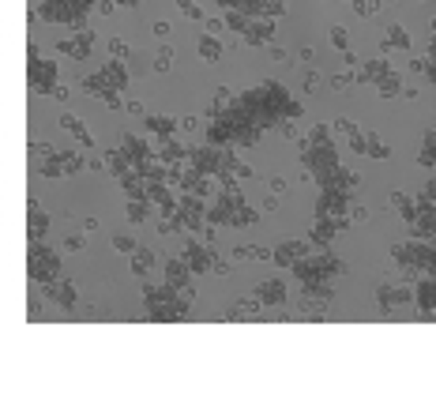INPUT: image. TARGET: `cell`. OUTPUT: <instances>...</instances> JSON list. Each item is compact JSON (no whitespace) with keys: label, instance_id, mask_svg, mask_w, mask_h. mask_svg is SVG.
Segmentation results:
<instances>
[{"label":"cell","instance_id":"1","mask_svg":"<svg viewBox=\"0 0 436 395\" xmlns=\"http://www.w3.org/2000/svg\"><path fill=\"white\" fill-rule=\"evenodd\" d=\"M26 275H31V282H42V287L60 279V256L45 241H31V249H26Z\"/></svg>","mask_w":436,"mask_h":395},{"label":"cell","instance_id":"2","mask_svg":"<svg viewBox=\"0 0 436 395\" xmlns=\"http://www.w3.org/2000/svg\"><path fill=\"white\" fill-rule=\"evenodd\" d=\"M26 83H31L34 95H53V87H57V61H45L38 57V45H26Z\"/></svg>","mask_w":436,"mask_h":395},{"label":"cell","instance_id":"3","mask_svg":"<svg viewBox=\"0 0 436 395\" xmlns=\"http://www.w3.org/2000/svg\"><path fill=\"white\" fill-rule=\"evenodd\" d=\"M373 298H376V309H380V316H398L406 305H414V287H406V282H380V287L373 290Z\"/></svg>","mask_w":436,"mask_h":395},{"label":"cell","instance_id":"4","mask_svg":"<svg viewBox=\"0 0 436 395\" xmlns=\"http://www.w3.org/2000/svg\"><path fill=\"white\" fill-rule=\"evenodd\" d=\"M124 87H128L124 61H106V64H102V72L83 79V90H87V95H98V98L106 95V90H124Z\"/></svg>","mask_w":436,"mask_h":395},{"label":"cell","instance_id":"5","mask_svg":"<svg viewBox=\"0 0 436 395\" xmlns=\"http://www.w3.org/2000/svg\"><path fill=\"white\" fill-rule=\"evenodd\" d=\"M301 166L309 170L312 177H323V173H331L335 166H342V159H339V147H335V143H309V140H305Z\"/></svg>","mask_w":436,"mask_h":395},{"label":"cell","instance_id":"6","mask_svg":"<svg viewBox=\"0 0 436 395\" xmlns=\"http://www.w3.org/2000/svg\"><path fill=\"white\" fill-rule=\"evenodd\" d=\"M350 223H354V218H323V215H316L312 218V229H309V241L316 245V249H328L331 241H335L339 237V229H346Z\"/></svg>","mask_w":436,"mask_h":395},{"label":"cell","instance_id":"7","mask_svg":"<svg viewBox=\"0 0 436 395\" xmlns=\"http://www.w3.org/2000/svg\"><path fill=\"white\" fill-rule=\"evenodd\" d=\"M181 256L188 260V268L196 275H211V271H215V264H218V252L211 249V245H203V241H188Z\"/></svg>","mask_w":436,"mask_h":395},{"label":"cell","instance_id":"8","mask_svg":"<svg viewBox=\"0 0 436 395\" xmlns=\"http://www.w3.org/2000/svg\"><path fill=\"white\" fill-rule=\"evenodd\" d=\"M42 293H45V301H53V305L64 309V312H72V309L79 305V290L72 287L68 279H53V282H45Z\"/></svg>","mask_w":436,"mask_h":395},{"label":"cell","instance_id":"9","mask_svg":"<svg viewBox=\"0 0 436 395\" xmlns=\"http://www.w3.org/2000/svg\"><path fill=\"white\" fill-rule=\"evenodd\" d=\"M346 211H350V192H339V188H320L316 215H323V218H346Z\"/></svg>","mask_w":436,"mask_h":395},{"label":"cell","instance_id":"10","mask_svg":"<svg viewBox=\"0 0 436 395\" xmlns=\"http://www.w3.org/2000/svg\"><path fill=\"white\" fill-rule=\"evenodd\" d=\"M335 301V287H331V279H320V282H301V305L305 309H323Z\"/></svg>","mask_w":436,"mask_h":395},{"label":"cell","instance_id":"11","mask_svg":"<svg viewBox=\"0 0 436 395\" xmlns=\"http://www.w3.org/2000/svg\"><path fill=\"white\" fill-rule=\"evenodd\" d=\"M414 309L421 316H436V275H421L414 282Z\"/></svg>","mask_w":436,"mask_h":395},{"label":"cell","instance_id":"12","mask_svg":"<svg viewBox=\"0 0 436 395\" xmlns=\"http://www.w3.org/2000/svg\"><path fill=\"white\" fill-rule=\"evenodd\" d=\"M192 275H196V271L188 268V260H184V256H165V260H162V282H170L173 290L188 287Z\"/></svg>","mask_w":436,"mask_h":395},{"label":"cell","instance_id":"13","mask_svg":"<svg viewBox=\"0 0 436 395\" xmlns=\"http://www.w3.org/2000/svg\"><path fill=\"white\" fill-rule=\"evenodd\" d=\"M203 136H207L211 147H237V143H234V140H237V124L229 121V117H222V113H218L207 128H203Z\"/></svg>","mask_w":436,"mask_h":395},{"label":"cell","instance_id":"14","mask_svg":"<svg viewBox=\"0 0 436 395\" xmlns=\"http://www.w3.org/2000/svg\"><path fill=\"white\" fill-rule=\"evenodd\" d=\"M256 87H259V95H264V102L271 106V113L278 117V121H282L286 106L293 102V98H290V90H286L282 83H278V79H264V83H256Z\"/></svg>","mask_w":436,"mask_h":395},{"label":"cell","instance_id":"15","mask_svg":"<svg viewBox=\"0 0 436 395\" xmlns=\"http://www.w3.org/2000/svg\"><path fill=\"white\" fill-rule=\"evenodd\" d=\"M309 256V241H278L275 245V268H282V271H290L298 260H305Z\"/></svg>","mask_w":436,"mask_h":395},{"label":"cell","instance_id":"16","mask_svg":"<svg viewBox=\"0 0 436 395\" xmlns=\"http://www.w3.org/2000/svg\"><path fill=\"white\" fill-rule=\"evenodd\" d=\"M256 301L264 309H282V301H286V282L282 279H264V282H256Z\"/></svg>","mask_w":436,"mask_h":395},{"label":"cell","instance_id":"17","mask_svg":"<svg viewBox=\"0 0 436 395\" xmlns=\"http://www.w3.org/2000/svg\"><path fill=\"white\" fill-rule=\"evenodd\" d=\"M45 234H49V211H42L38 200H31L26 204V237L31 241H45Z\"/></svg>","mask_w":436,"mask_h":395},{"label":"cell","instance_id":"18","mask_svg":"<svg viewBox=\"0 0 436 395\" xmlns=\"http://www.w3.org/2000/svg\"><path fill=\"white\" fill-rule=\"evenodd\" d=\"M248 45H271L275 42V19H267V15H252V23H248V31L241 34Z\"/></svg>","mask_w":436,"mask_h":395},{"label":"cell","instance_id":"19","mask_svg":"<svg viewBox=\"0 0 436 395\" xmlns=\"http://www.w3.org/2000/svg\"><path fill=\"white\" fill-rule=\"evenodd\" d=\"M357 173L354 170H346V166H335L331 173H323V177H316V185L320 188H339V192H354L357 188Z\"/></svg>","mask_w":436,"mask_h":395},{"label":"cell","instance_id":"20","mask_svg":"<svg viewBox=\"0 0 436 395\" xmlns=\"http://www.w3.org/2000/svg\"><path fill=\"white\" fill-rule=\"evenodd\" d=\"M90 45H95V31H76V38H64L57 49L64 53V57H72V61H87Z\"/></svg>","mask_w":436,"mask_h":395},{"label":"cell","instance_id":"21","mask_svg":"<svg viewBox=\"0 0 436 395\" xmlns=\"http://www.w3.org/2000/svg\"><path fill=\"white\" fill-rule=\"evenodd\" d=\"M143 124H147V132L162 136V140H170V136L181 128L177 117H162V113H147V117H143Z\"/></svg>","mask_w":436,"mask_h":395},{"label":"cell","instance_id":"22","mask_svg":"<svg viewBox=\"0 0 436 395\" xmlns=\"http://www.w3.org/2000/svg\"><path fill=\"white\" fill-rule=\"evenodd\" d=\"M120 151L128 154V162H132V166H139L143 159H151V147L143 143V136H132V132H128L124 140H120Z\"/></svg>","mask_w":436,"mask_h":395},{"label":"cell","instance_id":"23","mask_svg":"<svg viewBox=\"0 0 436 395\" xmlns=\"http://www.w3.org/2000/svg\"><path fill=\"white\" fill-rule=\"evenodd\" d=\"M387 72H391V68H387V61H361L357 64V83H376V79H384L387 76Z\"/></svg>","mask_w":436,"mask_h":395},{"label":"cell","instance_id":"24","mask_svg":"<svg viewBox=\"0 0 436 395\" xmlns=\"http://www.w3.org/2000/svg\"><path fill=\"white\" fill-rule=\"evenodd\" d=\"M196 53H200L207 64H215V61H222V53H226V49H222V38H218V34H200Z\"/></svg>","mask_w":436,"mask_h":395},{"label":"cell","instance_id":"25","mask_svg":"<svg viewBox=\"0 0 436 395\" xmlns=\"http://www.w3.org/2000/svg\"><path fill=\"white\" fill-rule=\"evenodd\" d=\"M316 264H320L323 279H339V275H346V260H339V256H335V252H328V249H320V252H316Z\"/></svg>","mask_w":436,"mask_h":395},{"label":"cell","instance_id":"26","mask_svg":"<svg viewBox=\"0 0 436 395\" xmlns=\"http://www.w3.org/2000/svg\"><path fill=\"white\" fill-rule=\"evenodd\" d=\"M60 128H64L68 136H76V140H79V147H87V151L95 147V140H90V132L83 128V121H79L76 113H64V117H60Z\"/></svg>","mask_w":436,"mask_h":395},{"label":"cell","instance_id":"27","mask_svg":"<svg viewBox=\"0 0 436 395\" xmlns=\"http://www.w3.org/2000/svg\"><path fill=\"white\" fill-rule=\"evenodd\" d=\"M256 309H264L256 301V293L252 298H237V305H229L226 312H222V320H248V316H256Z\"/></svg>","mask_w":436,"mask_h":395},{"label":"cell","instance_id":"28","mask_svg":"<svg viewBox=\"0 0 436 395\" xmlns=\"http://www.w3.org/2000/svg\"><path fill=\"white\" fill-rule=\"evenodd\" d=\"M373 87H376V95H380V98H395V95H403V90H406V87H403V76H398V72H387V76H384V79H376Z\"/></svg>","mask_w":436,"mask_h":395},{"label":"cell","instance_id":"29","mask_svg":"<svg viewBox=\"0 0 436 395\" xmlns=\"http://www.w3.org/2000/svg\"><path fill=\"white\" fill-rule=\"evenodd\" d=\"M384 49H410V31L406 26H398V23H391L387 26V38H384Z\"/></svg>","mask_w":436,"mask_h":395},{"label":"cell","instance_id":"30","mask_svg":"<svg viewBox=\"0 0 436 395\" xmlns=\"http://www.w3.org/2000/svg\"><path fill=\"white\" fill-rule=\"evenodd\" d=\"M417 166H433L436 170V124L425 132V143H421V151H417Z\"/></svg>","mask_w":436,"mask_h":395},{"label":"cell","instance_id":"31","mask_svg":"<svg viewBox=\"0 0 436 395\" xmlns=\"http://www.w3.org/2000/svg\"><path fill=\"white\" fill-rule=\"evenodd\" d=\"M68 173V162H64V154H42V177H64Z\"/></svg>","mask_w":436,"mask_h":395},{"label":"cell","instance_id":"32","mask_svg":"<svg viewBox=\"0 0 436 395\" xmlns=\"http://www.w3.org/2000/svg\"><path fill=\"white\" fill-rule=\"evenodd\" d=\"M128 260H132V271L139 275V279H147V271L154 268V252H151V249H143V245H139V249L128 256Z\"/></svg>","mask_w":436,"mask_h":395},{"label":"cell","instance_id":"33","mask_svg":"<svg viewBox=\"0 0 436 395\" xmlns=\"http://www.w3.org/2000/svg\"><path fill=\"white\" fill-rule=\"evenodd\" d=\"M259 132H264V128H259L256 121H241V124H237V140H234V143H237V147H252V143L259 140Z\"/></svg>","mask_w":436,"mask_h":395},{"label":"cell","instance_id":"34","mask_svg":"<svg viewBox=\"0 0 436 395\" xmlns=\"http://www.w3.org/2000/svg\"><path fill=\"white\" fill-rule=\"evenodd\" d=\"M234 102H237V95H234V90H229V87H218V90H215V98H211V117L226 113V109L234 106Z\"/></svg>","mask_w":436,"mask_h":395},{"label":"cell","instance_id":"35","mask_svg":"<svg viewBox=\"0 0 436 395\" xmlns=\"http://www.w3.org/2000/svg\"><path fill=\"white\" fill-rule=\"evenodd\" d=\"M222 23H226L229 31L245 34V31H248V23H252V15H248V12H234V8H226V15H222Z\"/></svg>","mask_w":436,"mask_h":395},{"label":"cell","instance_id":"36","mask_svg":"<svg viewBox=\"0 0 436 395\" xmlns=\"http://www.w3.org/2000/svg\"><path fill=\"white\" fill-rule=\"evenodd\" d=\"M147 211H151V200H128L124 215H128V223H132V226H139L147 218Z\"/></svg>","mask_w":436,"mask_h":395},{"label":"cell","instance_id":"37","mask_svg":"<svg viewBox=\"0 0 436 395\" xmlns=\"http://www.w3.org/2000/svg\"><path fill=\"white\" fill-rule=\"evenodd\" d=\"M256 15L278 19V15H286V4H282V0H256Z\"/></svg>","mask_w":436,"mask_h":395},{"label":"cell","instance_id":"38","mask_svg":"<svg viewBox=\"0 0 436 395\" xmlns=\"http://www.w3.org/2000/svg\"><path fill=\"white\" fill-rule=\"evenodd\" d=\"M256 218H259V211H252V207L245 204V200H237V215H234V226H252Z\"/></svg>","mask_w":436,"mask_h":395},{"label":"cell","instance_id":"39","mask_svg":"<svg viewBox=\"0 0 436 395\" xmlns=\"http://www.w3.org/2000/svg\"><path fill=\"white\" fill-rule=\"evenodd\" d=\"M170 64H173V49H170V45H162V49L154 53L151 68H154V72H170Z\"/></svg>","mask_w":436,"mask_h":395},{"label":"cell","instance_id":"40","mask_svg":"<svg viewBox=\"0 0 436 395\" xmlns=\"http://www.w3.org/2000/svg\"><path fill=\"white\" fill-rule=\"evenodd\" d=\"M369 154H373V159H387V154H391V147L380 140L376 132H369Z\"/></svg>","mask_w":436,"mask_h":395},{"label":"cell","instance_id":"41","mask_svg":"<svg viewBox=\"0 0 436 395\" xmlns=\"http://www.w3.org/2000/svg\"><path fill=\"white\" fill-rule=\"evenodd\" d=\"M113 249L124 252V256H132V252L139 249V241H136V237H128V234H117V237H113Z\"/></svg>","mask_w":436,"mask_h":395},{"label":"cell","instance_id":"42","mask_svg":"<svg viewBox=\"0 0 436 395\" xmlns=\"http://www.w3.org/2000/svg\"><path fill=\"white\" fill-rule=\"evenodd\" d=\"M218 4H222V12H226V8H234V12L256 15V0H218Z\"/></svg>","mask_w":436,"mask_h":395},{"label":"cell","instance_id":"43","mask_svg":"<svg viewBox=\"0 0 436 395\" xmlns=\"http://www.w3.org/2000/svg\"><path fill=\"white\" fill-rule=\"evenodd\" d=\"M309 143H331V128L328 124H312L309 128Z\"/></svg>","mask_w":436,"mask_h":395},{"label":"cell","instance_id":"44","mask_svg":"<svg viewBox=\"0 0 436 395\" xmlns=\"http://www.w3.org/2000/svg\"><path fill=\"white\" fill-rule=\"evenodd\" d=\"M331 45H335V49H342V53H346V49H350V34L342 31V26H331Z\"/></svg>","mask_w":436,"mask_h":395},{"label":"cell","instance_id":"45","mask_svg":"<svg viewBox=\"0 0 436 395\" xmlns=\"http://www.w3.org/2000/svg\"><path fill=\"white\" fill-rule=\"evenodd\" d=\"M64 162H68V173H79L83 166H87V159H83L79 151H64Z\"/></svg>","mask_w":436,"mask_h":395},{"label":"cell","instance_id":"46","mask_svg":"<svg viewBox=\"0 0 436 395\" xmlns=\"http://www.w3.org/2000/svg\"><path fill=\"white\" fill-rule=\"evenodd\" d=\"M177 8H181L184 15H188V19H203V12H200L196 0H177Z\"/></svg>","mask_w":436,"mask_h":395},{"label":"cell","instance_id":"47","mask_svg":"<svg viewBox=\"0 0 436 395\" xmlns=\"http://www.w3.org/2000/svg\"><path fill=\"white\" fill-rule=\"evenodd\" d=\"M316 87H323V76H320V72H305V90L312 95Z\"/></svg>","mask_w":436,"mask_h":395},{"label":"cell","instance_id":"48","mask_svg":"<svg viewBox=\"0 0 436 395\" xmlns=\"http://www.w3.org/2000/svg\"><path fill=\"white\" fill-rule=\"evenodd\" d=\"M380 8V0H354V12L357 15H369V12H376Z\"/></svg>","mask_w":436,"mask_h":395},{"label":"cell","instance_id":"49","mask_svg":"<svg viewBox=\"0 0 436 395\" xmlns=\"http://www.w3.org/2000/svg\"><path fill=\"white\" fill-rule=\"evenodd\" d=\"M102 102H106L109 109H128L124 102H120V95H117V90H106V95H102Z\"/></svg>","mask_w":436,"mask_h":395},{"label":"cell","instance_id":"50","mask_svg":"<svg viewBox=\"0 0 436 395\" xmlns=\"http://www.w3.org/2000/svg\"><path fill=\"white\" fill-rule=\"evenodd\" d=\"M425 79H429V83L436 87V53H429V57H425Z\"/></svg>","mask_w":436,"mask_h":395},{"label":"cell","instance_id":"51","mask_svg":"<svg viewBox=\"0 0 436 395\" xmlns=\"http://www.w3.org/2000/svg\"><path fill=\"white\" fill-rule=\"evenodd\" d=\"M64 245H68L72 252H79L83 245H87V237H83V234H68V241H64Z\"/></svg>","mask_w":436,"mask_h":395},{"label":"cell","instance_id":"52","mask_svg":"<svg viewBox=\"0 0 436 395\" xmlns=\"http://www.w3.org/2000/svg\"><path fill=\"white\" fill-rule=\"evenodd\" d=\"M109 53H113V57L120 61V57H128V45L120 42V38H113V42H109Z\"/></svg>","mask_w":436,"mask_h":395},{"label":"cell","instance_id":"53","mask_svg":"<svg viewBox=\"0 0 436 395\" xmlns=\"http://www.w3.org/2000/svg\"><path fill=\"white\" fill-rule=\"evenodd\" d=\"M151 31H154V38H170V23H165V19H159Z\"/></svg>","mask_w":436,"mask_h":395},{"label":"cell","instance_id":"54","mask_svg":"<svg viewBox=\"0 0 436 395\" xmlns=\"http://www.w3.org/2000/svg\"><path fill=\"white\" fill-rule=\"evenodd\" d=\"M234 173H237V181H248V177H252V166H248V162H241Z\"/></svg>","mask_w":436,"mask_h":395},{"label":"cell","instance_id":"55","mask_svg":"<svg viewBox=\"0 0 436 395\" xmlns=\"http://www.w3.org/2000/svg\"><path fill=\"white\" fill-rule=\"evenodd\" d=\"M203 26H207V34H222V26H226V23H218V19H203Z\"/></svg>","mask_w":436,"mask_h":395},{"label":"cell","instance_id":"56","mask_svg":"<svg viewBox=\"0 0 436 395\" xmlns=\"http://www.w3.org/2000/svg\"><path fill=\"white\" fill-rule=\"evenodd\" d=\"M350 218H354V223H365L369 211H365V207H350Z\"/></svg>","mask_w":436,"mask_h":395},{"label":"cell","instance_id":"57","mask_svg":"<svg viewBox=\"0 0 436 395\" xmlns=\"http://www.w3.org/2000/svg\"><path fill=\"white\" fill-rule=\"evenodd\" d=\"M271 192L278 196V192H286V177H271Z\"/></svg>","mask_w":436,"mask_h":395},{"label":"cell","instance_id":"58","mask_svg":"<svg viewBox=\"0 0 436 395\" xmlns=\"http://www.w3.org/2000/svg\"><path fill=\"white\" fill-rule=\"evenodd\" d=\"M95 12H102V15H109V12H113V0H98V8H95Z\"/></svg>","mask_w":436,"mask_h":395},{"label":"cell","instance_id":"59","mask_svg":"<svg viewBox=\"0 0 436 395\" xmlns=\"http://www.w3.org/2000/svg\"><path fill=\"white\" fill-rule=\"evenodd\" d=\"M53 98H60V102H64V98H68V87L57 83V87H53Z\"/></svg>","mask_w":436,"mask_h":395},{"label":"cell","instance_id":"60","mask_svg":"<svg viewBox=\"0 0 436 395\" xmlns=\"http://www.w3.org/2000/svg\"><path fill=\"white\" fill-rule=\"evenodd\" d=\"M128 113H132V117H147V113H143V106H139V102H128Z\"/></svg>","mask_w":436,"mask_h":395},{"label":"cell","instance_id":"61","mask_svg":"<svg viewBox=\"0 0 436 395\" xmlns=\"http://www.w3.org/2000/svg\"><path fill=\"white\" fill-rule=\"evenodd\" d=\"M117 4H124V8H136V4H139V0H117Z\"/></svg>","mask_w":436,"mask_h":395},{"label":"cell","instance_id":"62","mask_svg":"<svg viewBox=\"0 0 436 395\" xmlns=\"http://www.w3.org/2000/svg\"><path fill=\"white\" fill-rule=\"evenodd\" d=\"M433 34H436V19H433Z\"/></svg>","mask_w":436,"mask_h":395}]
</instances>
